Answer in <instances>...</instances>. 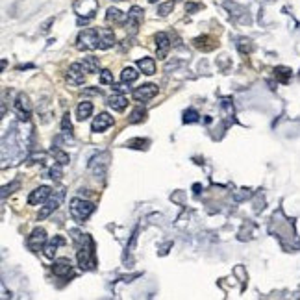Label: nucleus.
I'll use <instances>...</instances> for the list:
<instances>
[{"label":"nucleus","mask_w":300,"mask_h":300,"mask_svg":"<svg viewBox=\"0 0 300 300\" xmlns=\"http://www.w3.org/2000/svg\"><path fill=\"white\" fill-rule=\"evenodd\" d=\"M112 124H113V117H110V113H98L91 124V130L95 132V134H100V132H104Z\"/></svg>","instance_id":"nucleus-13"},{"label":"nucleus","mask_w":300,"mask_h":300,"mask_svg":"<svg viewBox=\"0 0 300 300\" xmlns=\"http://www.w3.org/2000/svg\"><path fill=\"white\" fill-rule=\"evenodd\" d=\"M200 8V4H185V10H187V13H193V11H197Z\"/></svg>","instance_id":"nucleus-33"},{"label":"nucleus","mask_w":300,"mask_h":300,"mask_svg":"<svg viewBox=\"0 0 300 300\" xmlns=\"http://www.w3.org/2000/svg\"><path fill=\"white\" fill-rule=\"evenodd\" d=\"M173 10H175V2H173V0H170V2H165V4L158 6V13H160L161 17H167V15H169Z\"/></svg>","instance_id":"nucleus-26"},{"label":"nucleus","mask_w":300,"mask_h":300,"mask_svg":"<svg viewBox=\"0 0 300 300\" xmlns=\"http://www.w3.org/2000/svg\"><path fill=\"white\" fill-rule=\"evenodd\" d=\"M98 10V2L97 0H76L74 2V11L78 13V25H88L89 20L95 17Z\"/></svg>","instance_id":"nucleus-3"},{"label":"nucleus","mask_w":300,"mask_h":300,"mask_svg":"<svg viewBox=\"0 0 300 300\" xmlns=\"http://www.w3.org/2000/svg\"><path fill=\"white\" fill-rule=\"evenodd\" d=\"M93 113V102L89 100H83L78 104L76 108V117H78V121H85V119H89Z\"/></svg>","instance_id":"nucleus-17"},{"label":"nucleus","mask_w":300,"mask_h":300,"mask_svg":"<svg viewBox=\"0 0 300 300\" xmlns=\"http://www.w3.org/2000/svg\"><path fill=\"white\" fill-rule=\"evenodd\" d=\"M28 248L32 252H39L43 250L47 247V232H45L43 228H35L34 232L28 235V241H26Z\"/></svg>","instance_id":"nucleus-6"},{"label":"nucleus","mask_w":300,"mask_h":300,"mask_svg":"<svg viewBox=\"0 0 300 300\" xmlns=\"http://www.w3.org/2000/svg\"><path fill=\"white\" fill-rule=\"evenodd\" d=\"M213 41H215V39L209 37V35H202V37H197V39H195L193 45H195V47H197L199 50H204V52H208V50H213V49H215L213 45H208V43H213Z\"/></svg>","instance_id":"nucleus-21"},{"label":"nucleus","mask_w":300,"mask_h":300,"mask_svg":"<svg viewBox=\"0 0 300 300\" xmlns=\"http://www.w3.org/2000/svg\"><path fill=\"white\" fill-rule=\"evenodd\" d=\"M95 211V204L88 202V200L82 199H73L71 200V217L76 221V223L82 224L83 221H88L89 215Z\"/></svg>","instance_id":"nucleus-4"},{"label":"nucleus","mask_w":300,"mask_h":300,"mask_svg":"<svg viewBox=\"0 0 300 300\" xmlns=\"http://www.w3.org/2000/svg\"><path fill=\"white\" fill-rule=\"evenodd\" d=\"M137 78H139V73H137V71L134 67H126L124 71L121 73L122 83H128V85H130L132 82H136Z\"/></svg>","instance_id":"nucleus-23"},{"label":"nucleus","mask_w":300,"mask_h":300,"mask_svg":"<svg viewBox=\"0 0 300 300\" xmlns=\"http://www.w3.org/2000/svg\"><path fill=\"white\" fill-rule=\"evenodd\" d=\"M61 167H63L61 163H56L52 169H50V178H52L54 182H59V180H61Z\"/></svg>","instance_id":"nucleus-29"},{"label":"nucleus","mask_w":300,"mask_h":300,"mask_svg":"<svg viewBox=\"0 0 300 300\" xmlns=\"http://www.w3.org/2000/svg\"><path fill=\"white\" fill-rule=\"evenodd\" d=\"M85 69H83L82 63H73L67 71V82L71 85H82L85 82Z\"/></svg>","instance_id":"nucleus-8"},{"label":"nucleus","mask_w":300,"mask_h":300,"mask_svg":"<svg viewBox=\"0 0 300 300\" xmlns=\"http://www.w3.org/2000/svg\"><path fill=\"white\" fill-rule=\"evenodd\" d=\"M71 271H73V265H71V260H67V258H61L58 262H54V265H52V272L56 276H59V278L69 276Z\"/></svg>","instance_id":"nucleus-15"},{"label":"nucleus","mask_w":300,"mask_h":300,"mask_svg":"<svg viewBox=\"0 0 300 300\" xmlns=\"http://www.w3.org/2000/svg\"><path fill=\"white\" fill-rule=\"evenodd\" d=\"M115 45V34L110 28H100V49L106 50Z\"/></svg>","instance_id":"nucleus-16"},{"label":"nucleus","mask_w":300,"mask_h":300,"mask_svg":"<svg viewBox=\"0 0 300 300\" xmlns=\"http://www.w3.org/2000/svg\"><path fill=\"white\" fill-rule=\"evenodd\" d=\"M52 154H54V158H56V161H58V163H61V165H67L69 161H71V158H69L67 152H63V150L59 148L58 145L52 146Z\"/></svg>","instance_id":"nucleus-24"},{"label":"nucleus","mask_w":300,"mask_h":300,"mask_svg":"<svg viewBox=\"0 0 300 300\" xmlns=\"http://www.w3.org/2000/svg\"><path fill=\"white\" fill-rule=\"evenodd\" d=\"M61 128H63V132H71V128H73V124H71V119H69V113L65 117H63Z\"/></svg>","instance_id":"nucleus-32"},{"label":"nucleus","mask_w":300,"mask_h":300,"mask_svg":"<svg viewBox=\"0 0 300 300\" xmlns=\"http://www.w3.org/2000/svg\"><path fill=\"white\" fill-rule=\"evenodd\" d=\"M148 2H156V0H148Z\"/></svg>","instance_id":"nucleus-34"},{"label":"nucleus","mask_w":300,"mask_h":300,"mask_svg":"<svg viewBox=\"0 0 300 300\" xmlns=\"http://www.w3.org/2000/svg\"><path fill=\"white\" fill-rule=\"evenodd\" d=\"M13 110H15V113H17V117H19L20 121H28L30 119L32 108H30L28 97H26L25 93H20L19 97H17V100H15V104H13Z\"/></svg>","instance_id":"nucleus-7"},{"label":"nucleus","mask_w":300,"mask_h":300,"mask_svg":"<svg viewBox=\"0 0 300 300\" xmlns=\"http://www.w3.org/2000/svg\"><path fill=\"white\" fill-rule=\"evenodd\" d=\"M170 50V39L165 32L156 34V52H158V59H165Z\"/></svg>","instance_id":"nucleus-11"},{"label":"nucleus","mask_w":300,"mask_h":300,"mask_svg":"<svg viewBox=\"0 0 300 300\" xmlns=\"http://www.w3.org/2000/svg\"><path fill=\"white\" fill-rule=\"evenodd\" d=\"M199 113L195 112V110H187V112L184 113V122H197L199 121Z\"/></svg>","instance_id":"nucleus-31"},{"label":"nucleus","mask_w":300,"mask_h":300,"mask_svg":"<svg viewBox=\"0 0 300 300\" xmlns=\"http://www.w3.org/2000/svg\"><path fill=\"white\" fill-rule=\"evenodd\" d=\"M100 83H104V85H113V74L110 73V71H102Z\"/></svg>","instance_id":"nucleus-30"},{"label":"nucleus","mask_w":300,"mask_h":300,"mask_svg":"<svg viewBox=\"0 0 300 300\" xmlns=\"http://www.w3.org/2000/svg\"><path fill=\"white\" fill-rule=\"evenodd\" d=\"M63 199H65V191H56V193H54V197L50 195V199L45 202V206L41 208V211H39V215H37L39 221H43V219L49 217L50 213L56 211V209L61 206Z\"/></svg>","instance_id":"nucleus-5"},{"label":"nucleus","mask_w":300,"mask_h":300,"mask_svg":"<svg viewBox=\"0 0 300 300\" xmlns=\"http://www.w3.org/2000/svg\"><path fill=\"white\" fill-rule=\"evenodd\" d=\"M82 65H83V69H85V73H89V74L98 73V69H100V61H98V58H95V56L83 58Z\"/></svg>","instance_id":"nucleus-20"},{"label":"nucleus","mask_w":300,"mask_h":300,"mask_svg":"<svg viewBox=\"0 0 300 300\" xmlns=\"http://www.w3.org/2000/svg\"><path fill=\"white\" fill-rule=\"evenodd\" d=\"M143 15H145V11L141 10L139 6H134V8L128 11V26H130L132 34H136L137 28L141 26V23H143Z\"/></svg>","instance_id":"nucleus-12"},{"label":"nucleus","mask_w":300,"mask_h":300,"mask_svg":"<svg viewBox=\"0 0 300 300\" xmlns=\"http://www.w3.org/2000/svg\"><path fill=\"white\" fill-rule=\"evenodd\" d=\"M74 239L80 241V248H78V263L82 269L89 271V269H95L97 262H95V245H93V239L89 238L88 233H78L76 230L73 232Z\"/></svg>","instance_id":"nucleus-1"},{"label":"nucleus","mask_w":300,"mask_h":300,"mask_svg":"<svg viewBox=\"0 0 300 300\" xmlns=\"http://www.w3.org/2000/svg\"><path fill=\"white\" fill-rule=\"evenodd\" d=\"M137 65H139V69L143 71V74H146V76H152V74L156 73V61L154 58H143L137 61Z\"/></svg>","instance_id":"nucleus-19"},{"label":"nucleus","mask_w":300,"mask_h":300,"mask_svg":"<svg viewBox=\"0 0 300 300\" xmlns=\"http://www.w3.org/2000/svg\"><path fill=\"white\" fill-rule=\"evenodd\" d=\"M145 117H146V110H143V108H136V110H134V112L130 113L128 121H130L132 124H136V122L145 121Z\"/></svg>","instance_id":"nucleus-25"},{"label":"nucleus","mask_w":300,"mask_h":300,"mask_svg":"<svg viewBox=\"0 0 300 300\" xmlns=\"http://www.w3.org/2000/svg\"><path fill=\"white\" fill-rule=\"evenodd\" d=\"M50 195H52V189L49 185H41V187L34 189L28 197V204L30 206H37V204H43L50 199Z\"/></svg>","instance_id":"nucleus-10"},{"label":"nucleus","mask_w":300,"mask_h":300,"mask_svg":"<svg viewBox=\"0 0 300 300\" xmlns=\"http://www.w3.org/2000/svg\"><path fill=\"white\" fill-rule=\"evenodd\" d=\"M108 106L112 108L113 112H124L126 106H128V98L121 91H115L112 97L108 98Z\"/></svg>","instance_id":"nucleus-14"},{"label":"nucleus","mask_w":300,"mask_h":300,"mask_svg":"<svg viewBox=\"0 0 300 300\" xmlns=\"http://www.w3.org/2000/svg\"><path fill=\"white\" fill-rule=\"evenodd\" d=\"M274 73H276V78H278L280 82H287V80L291 78V71L289 69H286V67H278Z\"/></svg>","instance_id":"nucleus-27"},{"label":"nucleus","mask_w":300,"mask_h":300,"mask_svg":"<svg viewBox=\"0 0 300 300\" xmlns=\"http://www.w3.org/2000/svg\"><path fill=\"white\" fill-rule=\"evenodd\" d=\"M146 145H148V141L146 139H132L126 143V146H130V148H146Z\"/></svg>","instance_id":"nucleus-28"},{"label":"nucleus","mask_w":300,"mask_h":300,"mask_svg":"<svg viewBox=\"0 0 300 300\" xmlns=\"http://www.w3.org/2000/svg\"><path fill=\"white\" fill-rule=\"evenodd\" d=\"M132 95H134V98H136L137 102H148L158 95V85H154V83H145V85L134 89Z\"/></svg>","instance_id":"nucleus-9"},{"label":"nucleus","mask_w":300,"mask_h":300,"mask_svg":"<svg viewBox=\"0 0 300 300\" xmlns=\"http://www.w3.org/2000/svg\"><path fill=\"white\" fill-rule=\"evenodd\" d=\"M76 49L78 50L100 49V30L85 28L83 32H80V34H78V39H76Z\"/></svg>","instance_id":"nucleus-2"},{"label":"nucleus","mask_w":300,"mask_h":300,"mask_svg":"<svg viewBox=\"0 0 300 300\" xmlns=\"http://www.w3.org/2000/svg\"><path fill=\"white\" fill-rule=\"evenodd\" d=\"M61 245H65V239H63L61 235H56V238H54L52 241H50L49 245L45 247V256L52 260V258L56 256V252H58V248L61 247Z\"/></svg>","instance_id":"nucleus-18"},{"label":"nucleus","mask_w":300,"mask_h":300,"mask_svg":"<svg viewBox=\"0 0 300 300\" xmlns=\"http://www.w3.org/2000/svg\"><path fill=\"white\" fill-rule=\"evenodd\" d=\"M106 20L108 23H124V20H128V15H124L117 8H110L106 13Z\"/></svg>","instance_id":"nucleus-22"}]
</instances>
